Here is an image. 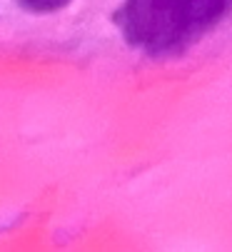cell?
<instances>
[{
    "label": "cell",
    "mask_w": 232,
    "mask_h": 252,
    "mask_svg": "<svg viewBox=\"0 0 232 252\" xmlns=\"http://www.w3.org/2000/svg\"><path fill=\"white\" fill-rule=\"evenodd\" d=\"M232 0H125L118 23L125 38L150 53H175L210 30Z\"/></svg>",
    "instance_id": "cell-1"
},
{
    "label": "cell",
    "mask_w": 232,
    "mask_h": 252,
    "mask_svg": "<svg viewBox=\"0 0 232 252\" xmlns=\"http://www.w3.org/2000/svg\"><path fill=\"white\" fill-rule=\"evenodd\" d=\"M23 8H28L30 13H55L60 8H65L70 0H18Z\"/></svg>",
    "instance_id": "cell-2"
}]
</instances>
